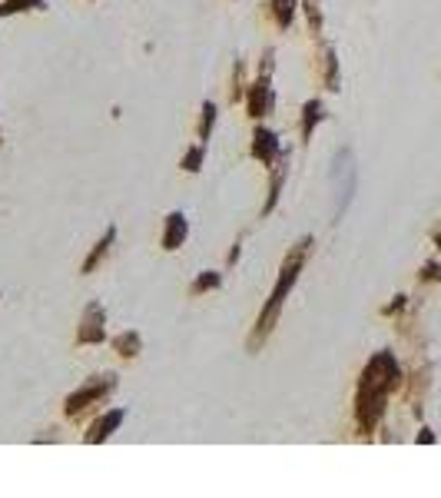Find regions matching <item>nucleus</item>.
<instances>
[{"mask_svg":"<svg viewBox=\"0 0 441 498\" xmlns=\"http://www.w3.org/2000/svg\"><path fill=\"white\" fill-rule=\"evenodd\" d=\"M120 419H123V412H113V415H106L103 422H96V429H93V435H90V442L103 439V435H110V429H113V425H120Z\"/></svg>","mask_w":441,"mask_h":498,"instance_id":"obj_2","label":"nucleus"},{"mask_svg":"<svg viewBox=\"0 0 441 498\" xmlns=\"http://www.w3.org/2000/svg\"><path fill=\"white\" fill-rule=\"evenodd\" d=\"M256 140H259V143H256V153L269 160V156H272V150H275V143H272V133H259Z\"/></svg>","mask_w":441,"mask_h":498,"instance_id":"obj_4","label":"nucleus"},{"mask_svg":"<svg viewBox=\"0 0 441 498\" xmlns=\"http://www.w3.org/2000/svg\"><path fill=\"white\" fill-rule=\"evenodd\" d=\"M173 223H170V236H166V246L173 249L179 243V236H186V223H183V216H170Z\"/></svg>","mask_w":441,"mask_h":498,"instance_id":"obj_3","label":"nucleus"},{"mask_svg":"<svg viewBox=\"0 0 441 498\" xmlns=\"http://www.w3.org/2000/svg\"><path fill=\"white\" fill-rule=\"evenodd\" d=\"M306 246H308V243H302V246H299V252H295V256H292V259L286 263V269H282V279H279V289L272 292V303H269V312L262 316V319H259V332H266L269 323L275 319V309H279V303H282V296H286V289L292 286V279H295V269H299V263H302V252H306Z\"/></svg>","mask_w":441,"mask_h":498,"instance_id":"obj_1","label":"nucleus"},{"mask_svg":"<svg viewBox=\"0 0 441 498\" xmlns=\"http://www.w3.org/2000/svg\"><path fill=\"white\" fill-rule=\"evenodd\" d=\"M275 14H279V23H289V17H292V0H275Z\"/></svg>","mask_w":441,"mask_h":498,"instance_id":"obj_5","label":"nucleus"}]
</instances>
